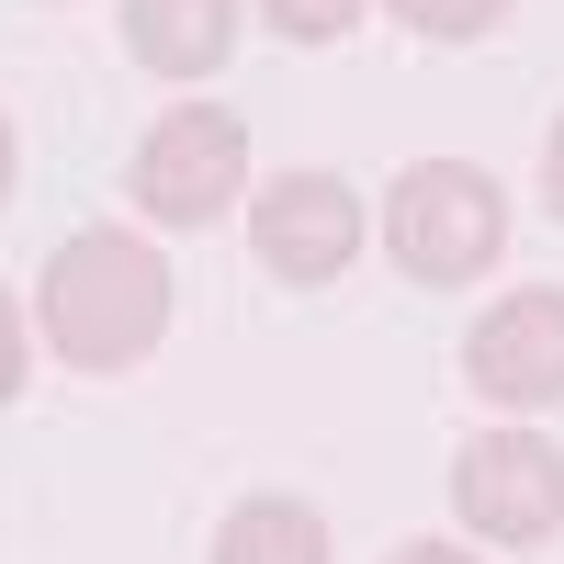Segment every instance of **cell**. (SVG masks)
<instances>
[{
    "mask_svg": "<svg viewBox=\"0 0 564 564\" xmlns=\"http://www.w3.org/2000/svg\"><path fill=\"white\" fill-rule=\"evenodd\" d=\"M34 316L68 372H135L170 339V260L135 226H79L34 282Z\"/></svg>",
    "mask_w": 564,
    "mask_h": 564,
    "instance_id": "6da1fadb",
    "label": "cell"
},
{
    "mask_svg": "<svg viewBox=\"0 0 564 564\" xmlns=\"http://www.w3.org/2000/svg\"><path fill=\"white\" fill-rule=\"evenodd\" d=\"M508 249V193L475 159H417L384 181V260L406 282H475Z\"/></svg>",
    "mask_w": 564,
    "mask_h": 564,
    "instance_id": "7a4b0ae2",
    "label": "cell"
},
{
    "mask_svg": "<svg viewBox=\"0 0 564 564\" xmlns=\"http://www.w3.org/2000/svg\"><path fill=\"white\" fill-rule=\"evenodd\" d=\"M124 193H135L148 226H215L226 204L249 193V124L226 102H170L148 124V148H135Z\"/></svg>",
    "mask_w": 564,
    "mask_h": 564,
    "instance_id": "3957f363",
    "label": "cell"
},
{
    "mask_svg": "<svg viewBox=\"0 0 564 564\" xmlns=\"http://www.w3.org/2000/svg\"><path fill=\"white\" fill-rule=\"evenodd\" d=\"M452 508H463V531H475V542L531 553V542L564 531V452L531 441V430L463 441V452H452Z\"/></svg>",
    "mask_w": 564,
    "mask_h": 564,
    "instance_id": "277c9868",
    "label": "cell"
},
{
    "mask_svg": "<svg viewBox=\"0 0 564 564\" xmlns=\"http://www.w3.org/2000/svg\"><path fill=\"white\" fill-rule=\"evenodd\" d=\"M249 249L271 282H339L361 260V193L339 170H282L271 193H249Z\"/></svg>",
    "mask_w": 564,
    "mask_h": 564,
    "instance_id": "5b68a950",
    "label": "cell"
},
{
    "mask_svg": "<svg viewBox=\"0 0 564 564\" xmlns=\"http://www.w3.org/2000/svg\"><path fill=\"white\" fill-rule=\"evenodd\" d=\"M463 372H475V395H497V406H553V395H564V294L531 282V294L486 305Z\"/></svg>",
    "mask_w": 564,
    "mask_h": 564,
    "instance_id": "8992f818",
    "label": "cell"
},
{
    "mask_svg": "<svg viewBox=\"0 0 564 564\" xmlns=\"http://www.w3.org/2000/svg\"><path fill=\"white\" fill-rule=\"evenodd\" d=\"M124 45L159 79H215L238 45V0H124Z\"/></svg>",
    "mask_w": 564,
    "mask_h": 564,
    "instance_id": "52a82bcc",
    "label": "cell"
},
{
    "mask_svg": "<svg viewBox=\"0 0 564 564\" xmlns=\"http://www.w3.org/2000/svg\"><path fill=\"white\" fill-rule=\"evenodd\" d=\"M215 564H327V520L294 497H249V508H226Z\"/></svg>",
    "mask_w": 564,
    "mask_h": 564,
    "instance_id": "ba28073f",
    "label": "cell"
},
{
    "mask_svg": "<svg viewBox=\"0 0 564 564\" xmlns=\"http://www.w3.org/2000/svg\"><path fill=\"white\" fill-rule=\"evenodd\" d=\"M395 23L430 34V45H475V34L508 23V0H395Z\"/></svg>",
    "mask_w": 564,
    "mask_h": 564,
    "instance_id": "9c48e42d",
    "label": "cell"
},
{
    "mask_svg": "<svg viewBox=\"0 0 564 564\" xmlns=\"http://www.w3.org/2000/svg\"><path fill=\"white\" fill-rule=\"evenodd\" d=\"M260 23H271L282 45H339V34L361 23V0H260Z\"/></svg>",
    "mask_w": 564,
    "mask_h": 564,
    "instance_id": "30bf717a",
    "label": "cell"
},
{
    "mask_svg": "<svg viewBox=\"0 0 564 564\" xmlns=\"http://www.w3.org/2000/svg\"><path fill=\"white\" fill-rule=\"evenodd\" d=\"M23 395V305H12V282H0V406Z\"/></svg>",
    "mask_w": 564,
    "mask_h": 564,
    "instance_id": "8fae6325",
    "label": "cell"
},
{
    "mask_svg": "<svg viewBox=\"0 0 564 564\" xmlns=\"http://www.w3.org/2000/svg\"><path fill=\"white\" fill-rule=\"evenodd\" d=\"M542 204L564 215V113H553V135H542Z\"/></svg>",
    "mask_w": 564,
    "mask_h": 564,
    "instance_id": "7c38bea8",
    "label": "cell"
},
{
    "mask_svg": "<svg viewBox=\"0 0 564 564\" xmlns=\"http://www.w3.org/2000/svg\"><path fill=\"white\" fill-rule=\"evenodd\" d=\"M384 564H475V553H463V542H395Z\"/></svg>",
    "mask_w": 564,
    "mask_h": 564,
    "instance_id": "4fadbf2b",
    "label": "cell"
},
{
    "mask_svg": "<svg viewBox=\"0 0 564 564\" xmlns=\"http://www.w3.org/2000/svg\"><path fill=\"white\" fill-rule=\"evenodd\" d=\"M12 159H23V148H12V113H0V193H12Z\"/></svg>",
    "mask_w": 564,
    "mask_h": 564,
    "instance_id": "5bb4252c",
    "label": "cell"
}]
</instances>
